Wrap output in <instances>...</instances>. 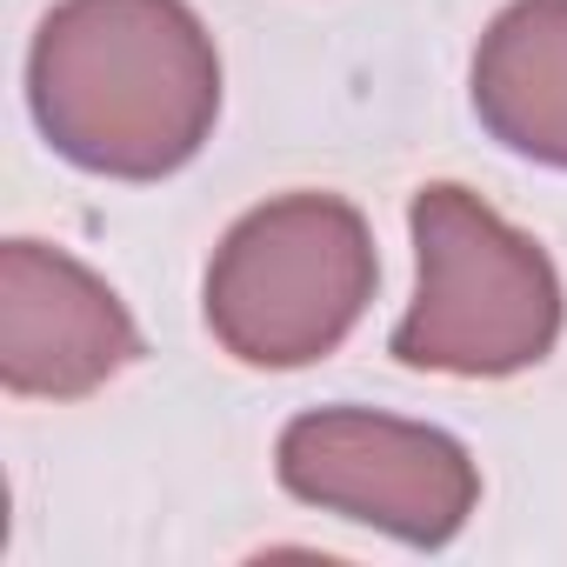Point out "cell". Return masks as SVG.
Returning a JSON list of instances; mask_svg holds the SVG:
<instances>
[{
	"mask_svg": "<svg viewBox=\"0 0 567 567\" xmlns=\"http://www.w3.org/2000/svg\"><path fill=\"white\" fill-rule=\"evenodd\" d=\"M421 295L394 328V361L454 381H507L560 341V274L481 194L427 181L408 207Z\"/></svg>",
	"mask_w": 567,
	"mask_h": 567,
	"instance_id": "2",
	"label": "cell"
},
{
	"mask_svg": "<svg viewBox=\"0 0 567 567\" xmlns=\"http://www.w3.org/2000/svg\"><path fill=\"white\" fill-rule=\"evenodd\" d=\"M474 114L520 161L567 174V0H514L474 48Z\"/></svg>",
	"mask_w": 567,
	"mask_h": 567,
	"instance_id": "6",
	"label": "cell"
},
{
	"mask_svg": "<svg viewBox=\"0 0 567 567\" xmlns=\"http://www.w3.org/2000/svg\"><path fill=\"white\" fill-rule=\"evenodd\" d=\"M374 234L341 194H280L227 227L207 267V328L240 368H308L374 301Z\"/></svg>",
	"mask_w": 567,
	"mask_h": 567,
	"instance_id": "3",
	"label": "cell"
},
{
	"mask_svg": "<svg viewBox=\"0 0 567 567\" xmlns=\"http://www.w3.org/2000/svg\"><path fill=\"white\" fill-rule=\"evenodd\" d=\"M48 147L107 181H161L220 114V54L187 0H61L28 54Z\"/></svg>",
	"mask_w": 567,
	"mask_h": 567,
	"instance_id": "1",
	"label": "cell"
},
{
	"mask_svg": "<svg viewBox=\"0 0 567 567\" xmlns=\"http://www.w3.org/2000/svg\"><path fill=\"white\" fill-rule=\"evenodd\" d=\"M274 474L295 501L381 527L408 547H447L481 501V474L454 434L374 408L295 414L280 427Z\"/></svg>",
	"mask_w": 567,
	"mask_h": 567,
	"instance_id": "4",
	"label": "cell"
},
{
	"mask_svg": "<svg viewBox=\"0 0 567 567\" xmlns=\"http://www.w3.org/2000/svg\"><path fill=\"white\" fill-rule=\"evenodd\" d=\"M141 354V328L94 267L48 240L0 247V388L81 401Z\"/></svg>",
	"mask_w": 567,
	"mask_h": 567,
	"instance_id": "5",
	"label": "cell"
}]
</instances>
